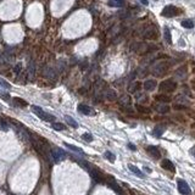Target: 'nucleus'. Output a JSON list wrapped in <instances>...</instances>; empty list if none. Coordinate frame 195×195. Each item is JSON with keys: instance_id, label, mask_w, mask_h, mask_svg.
I'll return each mask as SVG.
<instances>
[{"instance_id": "obj_27", "label": "nucleus", "mask_w": 195, "mask_h": 195, "mask_svg": "<svg viewBox=\"0 0 195 195\" xmlns=\"http://www.w3.org/2000/svg\"><path fill=\"white\" fill-rule=\"evenodd\" d=\"M137 107H138V110L140 111V112H144V114H149V112H150L149 109H145V107H143V106H140V105H138Z\"/></svg>"}, {"instance_id": "obj_30", "label": "nucleus", "mask_w": 195, "mask_h": 195, "mask_svg": "<svg viewBox=\"0 0 195 195\" xmlns=\"http://www.w3.org/2000/svg\"><path fill=\"white\" fill-rule=\"evenodd\" d=\"M190 154H191V155H194V157H195V146H194V148H193L191 150H190Z\"/></svg>"}, {"instance_id": "obj_7", "label": "nucleus", "mask_w": 195, "mask_h": 195, "mask_svg": "<svg viewBox=\"0 0 195 195\" xmlns=\"http://www.w3.org/2000/svg\"><path fill=\"white\" fill-rule=\"evenodd\" d=\"M78 111H79L81 114L86 115V116H93V115H95V111L90 106L84 105V104H79V105H78Z\"/></svg>"}, {"instance_id": "obj_28", "label": "nucleus", "mask_w": 195, "mask_h": 195, "mask_svg": "<svg viewBox=\"0 0 195 195\" xmlns=\"http://www.w3.org/2000/svg\"><path fill=\"white\" fill-rule=\"evenodd\" d=\"M128 148H129L130 150H135V145H133V144H128Z\"/></svg>"}, {"instance_id": "obj_24", "label": "nucleus", "mask_w": 195, "mask_h": 195, "mask_svg": "<svg viewBox=\"0 0 195 195\" xmlns=\"http://www.w3.org/2000/svg\"><path fill=\"white\" fill-rule=\"evenodd\" d=\"M0 128H1L3 130H8L9 129L8 123H6L5 121H3V120H0Z\"/></svg>"}, {"instance_id": "obj_31", "label": "nucleus", "mask_w": 195, "mask_h": 195, "mask_svg": "<svg viewBox=\"0 0 195 195\" xmlns=\"http://www.w3.org/2000/svg\"><path fill=\"white\" fill-rule=\"evenodd\" d=\"M116 1H117V3H120V5L123 4V0H116Z\"/></svg>"}, {"instance_id": "obj_13", "label": "nucleus", "mask_w": 195, "mask_h": 195, "mask_svg": "<svg viewBox=\"0 0 195 195\" xmlns=\"http://www.w3.org/2000/svg\"><path fill=\"white\" fill-rule=\"evenodd\" d=\"M13 102H15V105L21 106V107H26L28 105V102L25 101L23 99H21V98H13Z\"/></svg>"}, {"instance_id": "obj_25", "label": "nucleus", "mask_w": 195, "mask_h": 195, "mask_svg": "<svg viewBox=\"0 0 195 195\" xmlns=\"http://www.w3.org/2000/svg\"><path fill=\"white\" fill-rule=\"evenodd\" d=\"M122 104H124V105H129L130 104V98L129 96H122V101H121Z\"/></svg>"}, {"instance_id": "obj_20", "label": "nucleus", "mask_w": 195, "mask_h": 195, "mask_svg": "<svg viewBox=\"0 0 195 195\" xmlns=\"http://www.w3.org/2000/svg\"><path fill=\"white\" fill-rule=\"evenodd\" d=\"M156 100L160 102H168L171 99H170V96H167V95H157Z\"/></svg>"}, {"instance_id": "obj_29", "label": "nucleus", "mask_w": 195, "mask_h": 195, "mask_svg": "<svg viewBox=\"0 0 195 195\" xmlns=\"http://www.w3.org/2000/svg\"><path fill=\"white\" fill-rule=\"evenodd\" d=\"M143 5H149V0H140Z\"/></svg>"}, {"instance_id": "obj_12", "label": "nucleus", "mask_w": 195, "mask_h": 195, "mask_svg": "<svg viewBox=\"0 0 195 195\" xmlns=\"http://www.w3.org/2000/svg\"><path fill=\"white\" fill-rule=\"evenodd\" d=\"M163 132H165V127L163 126H156L154 128V130H152V134L156 135V137H161L163 134Z\"/></svg>"}, {"instance_id": "obj_11", "label": "nucleus", "mask_w": 195, "mask_h": 195, "mask_svg": "<svg viewBox=\"0 0 195 195\" xmlns=\"http://www.w3.org/2000/svg\"><path fill=\"white\" fill-rule=\"evenodd\" d=\"M128 168H129V171L130 172H133L135 176H138V177H140V178H143L144 177V173L138 168L137 166H134V165H128Z\"/></svg>"}, {"instance_id": "obj_10", "label": "nucleus", "mask_w": 195, "mask_h": 195, "mask_svg": "<svg viewBox=\"0 0 195 195\" xmlns=\"http://www.w3.org/2000/svg\"><path fill=\"white\" fill-rule=\"evenodd\" d=\"M146 151H148L149 154L152 157H155V159H160V157H161V152H160V150L156 148V146H154V145L148 146V148H146Z\"/></svg>"}, {"instance_id": "obj_4", "label": "nucleus", "mask_w": 195, "mask_h": 195, "mask_svg": "<svg viewBox=\"0 0 195 195\" xmlns=\"http://www.w3.org/2000/svg\"><path fill=\"white\" fill-rule=\"evenodd\" d=\"M90 173V176H92V178L95 180V182L98 183H105V180H106V176L104 175V173H101L99 170L96 168V167H92L89 171Z\"/></svg>"}, {"instance_id": "obj_9", "label": "nucleus", "mask_w": 195, "mask_h": 195, "mask_svg": "<svg viewBox=\"0 0 195 195\" xmlns=\"http://www.w3.org/2000/svg\"><path fill=\"white\" fill-rule=\"evenodd\" d=\"M161 167L167 171H171V172H175L176 168H175V165H173L172 161H170L168 159H163L162 161H161Z\"/></svg>"}, {"instance_id": "obj_26", "label": "nucleus", "mask_w": 195, "mask_h": 195, "mask_svg": "<svg viewBox=\"0 0 195 195\" xmlns=\"http://www.w3.org/2000/svg\"><path fill=\"white\" fill-rule=\"evenodd\" d=\"M0 86L4 87V88H8V89H10V88H11V86L9 84V83H8V82H5V81H4V79H1V78H0Z\"/></svg>"}, {"instance_id": "obj_23", "label": "nucleus", "mask_w": 195, "mask_h": 195, "mask_svg": "<svg viewBox=\"0 0 195 195\" xmlns=\"http://www.w3.org/2000/svg\"><path fill=\"white\" fill-rule=\"evenodd\" d=\"M106 96H107L109 100H115L116 98H117V95H116V93L114 92V90H109L107 94H106Z\"/></svg>"}, {"instance_id": "obj_15", "label": "nucleus", "mask_w": 195, "mask_h": 195, "mask_svg": "<svg viewBox=\"0 0 195 195\" xmlns=\"http://www.w3.org/2000/svg\"><path fill=\"white\" fill-rule=\"evenodd\" d=\"M182 25L184 28H189V29H191V28H194V22L191 20H184V21H182Z\"/></svg>"}, {"instance_id": "obj_22", "label": "nucleus", "mask_w": 195, "mask_h": 195, "mask_svg": "<svg viewBox=\"0 0 195 195\" xmlns=\"http://www.w3.org/2000/svg\"><path fill=\"white\" fill-rule=\"evenodd\" d=\"M105 157L109 160L110 162H115V160H116V157H115V155L112 154V152L111 151H106L105 152Z\"/></svg>"}, {"instance_id": "obj_18", "label": "nucleus", "mask_w": 195, "mask_h": 195, "mask_svg": "<svg viewBox=\"0 0 195 195\" xmlns=\"http://www.w3.org/2000/svg\"><path fill=\"white\" fill-rule=\"evenodd\" d=\"M64 145L66 146V148H68V149H71L72 151H76V152H78V154H83V151L79 149V148H77V146H74V145H72V144H68V143H64Z\"/></svg>"}, {"instance_id": "obj_6", "label": "nucleus", "mask_w": 195, "mask_h": 195, "mask_svg": "<svg viewBox=\"0 0 195 195\" xmlns=\"http://www.w3.org/2000/svg\"><path fill=\"white\" fill-rule=\"evenodd\" d=\"M50 156L55 160V162H59V161H61L62 159H65V156H66V154L64 151H62L61 149H55V150H51L50 151Z\"/></svg>"}, {"instance_id": "obj_19", "label": "nucleus", "mask_w": 195, "mask_h": 195, "mask_svg": "<svg viewBox=\"0 0 195 195\" xmlns=\"http://www.w3.org/2000/svg\"><path fill=\"white\" fill-rule=\"evenodd\" d=\"M165 39H166V41L168 44H172V37H171V32H170V29L167 28V27H165Z\"/></svg>"}, {"instance_id": "obj_8", "label": "nucleus", "mask_w": 195, "mask_h": 195, "mask_svg": "<svg viewBox=\"0 0 195 195\" xmlns=\"http://www.w3.org/2000/svg\"><path fill=\"white\" fill-rule=\"evenodd\" d=\"M143 87H144V89L146 90V92H151V90H154L157 87V82L155 79H148V81L144 82Z\"/></svg>"}, {"instance_id": "obj_17", "label": "nucleus", "mask_w": 195, "mask_h": 195, "mask_svg": "<svg viewBox=\"0 0 195 195\" xmlns=\"http://www.w3.org/2000/svg\"><path fill=\"white\" fill-rule=\"evenodd\" d=\"M156 111L160 114H167L170 111V107L167 105H159V106H156Z\"/></svg>"}, {"instance_id": "obj_2", "label": "nucleus", "mask_w": 195, "mask_h": 195, "mask_svg": "<svg viewBox=\"0 0 195 195\" xmlns=\"http://www.w3.org/2000/svg\"><path fill=\"white\" fill-rule=\"evenodd\" d=\"M177 88V83L173 81V79H166V81H162L160 83L159 86V89L161 90L162 93H171L173 92Z\"/></svg>"}, {"instance_id": "obj_16", "label": "nucleus", "mask_w": 195, "mask_h": 195, "mask_svg": "<svg viewBox=\"0 0 195 195\" xmlns=\"http://www.w3.org/2000/svg\"><path fill=\"white\" fill-rule=\"evenodd\" d=\"M53 128L55 130H65L66 126L64 123H60V122H53Z\"/></svg>"}, {"instance_id": "obj_21", "label": "nucleus", "mask_w": 195, "mask_h": 195, "mask_svg": "<svg viewBox=\"0 0 195 195\" xmlns=\"http://www.w3.org/2000/svg\"><path fill=\"white\" fill-rule=\"evenodd\" d=\"M82 139H83V140H86V142H88V143H90V142H93V135L90 133H83L82 134Z\"/></svg>"}, {"instance_id": "obj_5", "label": "nucleus", "mask_w": 195, "mask_h": 195, "mask_svg": "<svg viewBox=\"0 0 195 195\" xmlns=\"http://www.w3.org/2000/svg\"><path fill=\"white\" fill-rule=\"evenodd\" d=\"M177 187H178V191L182 195H189L191 193L190 187L188 185V183L183 179H178L177 180Z\"/></svg>"}, {"instance_id": "obj_1", "label": "nucleus", "mask_w": 195, "mask_h": 195, "mask_svg": "<svg viewBox=\"0 0 195 195\" xmlns=\"http://www.w3.org/2000/svg\"><path fill=\"white\" fill-rule=\"evenodd\" d=\"M32 111L40 118V120H43L45 122H54L55 121V116L45 112V111L41 107H39V106H32Z\"/></svg>"}, {"instance_id": "obj_14", "label": "nucleus", "mask_w": 195, "mask_h": 195, "mask_svg": "<svg viewBox=\"0 0 195 195\" xmlns=\"http://www.w3.org/2000/svg\"><path fill=\"white\" fill-rule=\"evenodd\" d=\"M65 120H66V122H67L71 127H73V128H78V123L76 122L71 116H65Z\"/></svg>"}, {"instance_id": "obj_3", "label": "nucleus", "mask_w": 195, "mask_h": 195, "mask_svg": "<svg viewBox=\"0 0 195 195\" xmlns=\"http://www.w3.org/2000/svg\"><path fill=\"white\" fill-rule=\"evenodd\" d=\"M180 13V10L177 8V6L175 5H167L163 8L162 12H161V15L165 16V17H175L177 15H179Z\"/></svg>"}]
</instances>
